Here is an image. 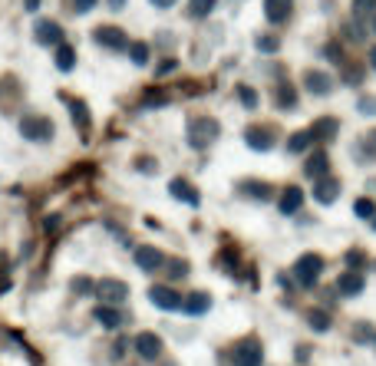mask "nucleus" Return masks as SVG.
I'll list each match as a JSON object with an SVG mask.
<instances>
[{
  "label": "nucleus",
  "mask_w": 376,
  "mask_h": 366,
  "mask_svg": "<svg viewBox=\"0 0 376 366\" xmlns=\"http://www.w3.org/2000/svg\"><path fill=\"white\" fill-rule=\"evenodd\" d=\"M221 360L231 366H264V347L257 336H244L228 350V356H218V363Z\"/></svg>",
  "instance_id": "1"
},
{
  "label": "nucleus",
  "mask_w": 376,
  "mask_h": 366,
  "mask_svg": "<svg viewBox=\"0 0 376 366\" xmlns=\"http://www.w3.org/2000/svg\"><path fill=\"white\" fill-rule=\"evenodd\" d=\"M218 136H221L218 119H211V116H192V119H188V145H192V149L205 152L211 142H218Z\"/></svg>",
  "instance_id": "2"
},
{
  "label": "nucleus",
  "mask_w": 376,
  "mask_h": 366,
  "mask_svg": "<svg viewBox=\"0 0 376 366\" xmlns=\"http://www.w3.org/2000/svg\"><path fill=\"white\" fill-rule=\"evenodd\" d=\"M294 284L301 290H310L317 287V281H320V274H324V258L320 254H301V258L294 261Z\"/></svg>",
  "instance_id": "3"
},
{
  "label": "nucleus",
  "mask_w": 376,
  "mask_h": 366,
  "mask_svg": "<svg viewBox=\"0 0 376 366\" xmlns=\"http://www.w3.org/2000/svg\"><path fill=\"white\" fill-rule=\"evenodd\" d=\"M20 132H23V139H30V142H50L53 139V122L46 119V116H23L20 119Z\"/></svg>",
  "instance_id": "4"
},
{
  "label": "nucleus",
  "mask_w": 376,
  "mask_h": 366,
  "mask_svg": "<svg viewBox=\"0 0 376 366\" xmlns=\"http://www.w3.org/2000/svg\"><path fill=\"white\" fill-rule=\"evenodd\" d=\"M274 139H277V129L274 125H248L244 129V142H248V149H255V152H268L274 145Z\"/></svg>",
  "instance_id": "5"
},
{
  "label": "nucleus",
  "mask_w": 376,
  "mask_h": 366,
  "mask_svg": "<svg viewBox=\"0 0 376 366\" xmlns=\"http://www.w3.org/2000/svg\"><path fill=\"white\" fill-rule=\"evenodd\" d=\"M96 297H99L103 304L119 307L122 301L129 297V287H126L122 281H116V277H106V281H99V284H96Z\"/></svg>",
  "instance_id": "6"
},
{
  "label": "nucleus",
  "mask_w": 376,
  "mask_h": 366,
  "mask_svg": "<svg viewBox=\"0 0 376 366\" xmlns=\"http://www.w3.org/2000/svg\"><path fill=\"white\" fill-rule=\"evenodd\" d=\"M337 195H340V179H337V175L327 172V175L314 179V199L320 201V205H333Z\"/></svg>",
  "instance_id": "7"
},
{
  "label": "nucleus",
  "mask_w": 376,
  "mask_h": 366,
  "mask_svg": "<svg viewBox=\"0 0 376 366\" xmlns=\"http://www.w3.org/2000/svg\"><path fill=\"white\" fill-rule=\"evenodd\" d=\"M132 347H136V353L142 356V360H159L162 356V336L152 334V330H146V334H139L136 340H132Z\"/></svg>",
  "instance_id": "8"
},
{
  "label": "nucleus",
  "mask_w": 376,
  "mask_h": 366,
  "mask_svg": "<svg viewBox=\"0 0 376 366\" xmlns=\"http://www.w3.org/2000/svg\"><path fill=\"white\" fill-rule=\"evenodd\" d=\"M304 90L310 92V96H327L333 90V77L327 70H307L304 73Z\"/></svg>",
  "instance_id": "9"
},
{
  "label": "nucleus",
  "mask_w": 376,
  "mask_h": 366,
  "mask_svg": "<svg viewBox=\"0 0 376 366\" xmlns=\"http://www.w3.org/2000/svg\"><path fill=\"white\" fill-rule=\"evenodd\" d=\"M136 264L146 271V274H155V271H162L166 254H162L159 247H152V244H142V247H136Z\"/></svg>",
  "instance_id": "10"
},
{
  "label": "nucleus",
  "mask_w": 376,
  "mask_h": 366,
  "mask_svg": "<svg viewBox=\"0 0 376 366\" xmlns=\"http://www.w3.org/2000/svg\"><path fill=\"white\" fill-rule=\"evenodd\" d=\"M264 17L274 27H284L287 20L294 17V0H264Z\"/></svg>",
  "instance_id": "11"
},
{
  "label": "nucleus",
  "mask_w": 376,
  "mask_h": 366,
  "mask_svg": "<svg viewBox=\"0 0 376 366\" xmlns=\"http://www.w3.org/2000/svg\"><path fill=\"white\" fill-rule=\"evenodd\" d=\"M92 37H96V43L106 46V50H116V53H119V50H129V37H126L119 27H96Z\"/></svg>",
  "instance_id": "12"
},
{
  "label": "nucleus",
  "mask_w": 376,
  "mask_h": 366,
  "mask_svg": "<svg viewBox=\"0 0 376 366\" xmlns=\"http://www.w3.org/2000/svg\"><path fill=\"white\" fill-rule=\"evenodd\" d=\"M337 136H340V122L333 119V116H320V119L310 125V139H314L317 145H324V142H333Z\"/></svg>",
  "instance_id": "13"
},
{
  "label": "nucleus",
  "mask_w": 376,
  "mask_h": 366,
  "mask_svg": "<svg viewBox=\"0 0 376 366\" xmlns=\"http://www.w3.org/2000/svg\"><path fill=\"white\" fill-rule=\"evenodd\" d=\"M149 301L159 307V310H181V297L168 287V284H155V287L149 290Z\"/></svg>",
  "instance_id": "14"
},
{
  "label": "nucleus",
  "mask_w": 376,
  "mask_h": 366,
  "mask_svg": "<svg viewBox=\"0 0 376 366\" xmlns=\"http://www.w3.org/2000/svg\"><path fill=\"white\" fill-rule=\"evenodd\" d=\"M304 208V192L297 185H287L284 192H281V199H277V212L281 214H297Z\"/></svg>",
  "instance_id": "15"
},
{
  "label": "nucleus",
  "mask_w": 376,
  "mask_h": 366,
  "mask_svg": "<svg viewBox=\"0 0 376 366\" xmlns=\"http://www.w3.org/2000/svg\"><path fill=\"white\" fill-rule=\"evenodd\" d=\"M327 172H330V155H327V149H317V152L307 155V162H304V175L307 179H320Z\"/></svg>",
  "instance_id": "16"
},
{
  "label": "nucleus",
  "mask_w": 376,
  "mask_h": 366,
  "mask_svg": "<svg viewBox=\"0 0 376 366\" xmlns=\"http://www.w3.org/2000/svg\"><path fill=\"white\" fill-rule=\"evenodd\" d=\"M181 310H185L188 317H201V314H208L211 310V294L208 290H195V294H188V297L181 301Z\"/></svg>",
  "instance_id": "17"
},
{
  "label": "nucleus",
  "mask_w": 376,
  "mask_h": 366,
  "mask_svg": "<svg viewBox=\"0 0 376 366\" xmlns=\"http://www.w3.org/2000/svg\"><path fill=\"white\" fill-rule=\"evenodd\" d=\"M238 192L241 195H251L255 201H271L274 199V185L261 182V179H244V182H238Z\"/></svg>",
  "instance_id": "18"
},
{
  "label": "nucleus",
  "mask_w": 376,
  "mask_h": 366,
  "mask_svg": "<svg viewBox=\"0 0 376 366\" xmlns=\"http://www.w3.org/2000/svg\"><path fill=\"white\" fill-rule=\"evenodd\" d=\"M168 192L179 201H185V205H195V208H198V201H201L198 199V188L188 182V179H172V182H168Z\"/></svg>",
  "instance_id": "19"
},
{
  "label": "nucleus",
  "mask_w": 376,
  "mask_h": 366,
  "mask_svg": "<svg viewBox=\"0 0 376 366\" xmlns=\"http://www.w3.org/2000/svg\"><path fill=\"white\" fill-rule=\"evenodd\" d=\"M363 287H366V281L360 271H346L337 281V294H344V297H357V294H363Z\"/></svg>",
  "instance_id": "20"
},
{
  "label": "nucleus",
  "mask_w": 376,
  "mask_h": 366,
  "mask_svg": "<svg viewBox=\"0 0 376 366\" xmlns=\"http://www.w3.org/2000/svg\"><path fill=\"white\" fill-rule=\"evenodd\" d=\"M96 321L103 323L106 330H119L122 323H126V314H122L119 307H112V304H103V307H96V314H92Z\"/></svg>",
  "instance_id": "21"
},
{
  "label": "nucleus",
  "mask_w": 376,
  "mask_h": 366,
  "mask_svg": "<svg viewBox=\"0 0 376 366\" xmlns=\"http://www.w3.org/2000/svg\"><path fill=\"white\" fill-rule=\"evenodd\" d=\"M37 40H40V43L43 46H60L63 43V27L60 23H57V20H40V23H37Z\"/></svg>",
  "instance_id": "22"
},
{
  "label": "nucleus",
  "mask_w": 376,
  "mask_h": 366,
  "mask_svg": "<svg viewBox=\"0 0 376 366\" xmlns=\"http://www.w3.org/2000/svg\"><path fill=\"white\" fill-rule=\"evenodd\" d=\"M297 99H301V96H297V90H294L290 83H277V86H274V106L277 109L290 112V109L297 106Z\"/></svg>",
  "instance_id": "23"
},
{
  "label": "nucleus",
  "mask_w": 376,
  "mask_h": 366,
  "mask_svg": "<svg viewBox=\"0 0 376 366\" xmlns=\"http://www.w3.org/2000/svg\"><path fill=\"white\" fill-rule=\"evenodd\" d=\"M304 317H307V327H310L314 334H327V330L333 327L330 314H327V307H314V310H307Z\"/></svg>",
  "instance_id": "24"
},
{
  "label": "nucleus",
  "mask_w": 376,
  "mask_h": 366,
  "mask_svg": "<svg viewBox=\"0 0 376 366\" xmlns=\"http://www.w3.org/2000/svg\"><path fill=\"white\" fill-rule=\"evenodd\" d=\"M172 103V92L168 90H146L142 92V99H139V109H162V106H168Z\"/></svg>",
  "instance_id": "25"
},
{
  "label": "nucleus",
  "mask_w": 376,
  "mask_h": 366,
  "mask_svg": "<svg viewBox=\"0 0 376 366\" xmlns=\"http://www.w3.org/2000/svg\"><path fill=\"white\" fill-rule=\"evenodd\" d=\"M310 145H314V139H310V129H301V132H290V139H287V152H290V155L307 152Z\"/></svg>",
  "instance_id": "26"
},
{
  "label": "nucleus",
  "mask_w": 376,
  "mask_h": 366,
  "mask_svg": "<svg viewBox=\"0 0 376 366\" xmlns=\"http://www.w3.org/2000/svg\"><path fill=\"white\" fill-rule=\"evenodd\" d=\"M357 159H360V162H376V129H370V132L357 142Z\"/></svg>",
  "instance_id": "27"
},
{
  "label": "nucleus",
  "mask_w": 376,
  "mask_h": 366,
  "mask_svg": "<svg viewBox=\"0 0 376 366\" xmlns=\"http://www.w3.org/2000/svg\"><path fill=\"white\" fill-rule=\"evenodd\" d=\"M66 103H70V112H73V122L79 125V132L90 136V109H86V103H79V99H66Z\"/></svg>",
  "instance_id": "28"
},
{
  "label": "nucleus",
  "mask_w": 376,
  "mask_h": 366,
  "mask_svg": "<svg viewBox=\"0 0 376 366\" xmlns=\"http://www.w3.org/2000/svg\"><path fill=\"white\" fill-rule=\"evenodd\" d=\"M344 66V83L346 86H363V79H366V70H363L360 63H340Z\"/></svg>",
  "instance_id": "29"
},
{
  "label": "nucleus",
  "mask_w": 376,
  "mask_h": 366,
  "mask_svg": "<svg viewBox=\"0 0 376 366\" xmlns=\"http://www.w3.org/2000/svg\"><path fill=\"white\" fill-rule=\"evenodd\" d=\"M57 66H60L63 73H70V70L76 66V50H73L70 43H60V46H57Z\"/></svg>",
  "instance_id": "30"
},
{
  "label": "nucleus",
  "mask_w": 376,
  "mask_h": 366,
  "mask_svg": "<svg viewBox=\"0 0 376 366\" xmlns=\"http://www.w3.org/2000/svg\"><path fill=\"white\" fill-rule=\"evenodd\" d=\"M215 3H218V0H188V17H192V20H205V17H211Z\"/></svg>",
  "instance_id": "31"
},
{
  "label": "nucleus",
  "mask_w": 376,
  "mask_h": 366,
  "mask_svg": "<svg viewBox=\"0 0 376 366\" xmlns=\"http://www.w3.org/2000/svg\"><path fill=\"white\" fill-rule=\"evenodd\" d=\"M162 267L168 271V281H181V277H188V261H181V258H168Z\"/></svg>",
  "instance_id": "32"
},
{
  "label": "nucleus",
  "mask_w": 376,
  "mask_h": 366,
  "mask_svg": "<svg viewBox=\"0 0 376 366\" xmlns=\"http://www.w3.org/2000/svg\"><path fill=\"white\" fill-rule=\"evenodd\" d=\"M350 10H353V20H370L376 14V0H353Z\"/></svg>",
  "instance_id": "33"
},
{
  "label": "nucleus",
  "mask_w": 376,
  "mask_h": 366,
  "mask_svg": "<svg viewBox=\"0 0 376 366\" xmlns=\"http://www.w3.org/2000/svg\"><path fill=\"white\" fill-rule=\"evenodd\" d=\"M238 247H221V254H218V267H225V271H238Z\"/></svg>",
  "instance_id": "34"
},
{
  "label": "nucleus",
  "mask_w": 376,
  "mask_h": 366,
  "mask_svg": "<svg viewBox=\"0 0 376 366\" xmlns=\"http://www.w3.org/2000/svg\"><path fill=\"white\" fill-rule=\"evenodd\" d=\"M255 46L261 50V53H277V50H281V40H277L274 33H257Z\"/></svg>",
  "instance_id": "35"
},
{
  "label": "nucleus",
  "mask_w": 376,
  "mask_h": 366,
  "mask_svg": "<svg viewBox=\"0 0 376 366\" xmlns=\"http://www.w3.org/2000/svg\"><path fill=\"white\" fill-rule=\"evenodd\" d=\"M353 214H357V218H363V221H370V218L376 214L373 199H357V201H353Z\"/></svg>",
  "instance_id": "36"
},
{
  "label": "nucleus",
  "mask_w": 376,
  "mask_h": 366,
  "mask_svg": "<svg viewBox=\"0 0 376 366\" xmlns=\"http://www.w3.org/2000/svg\"><path fill=\"white\" fill-rule=\"evenodd\" d=\"M129 60L136 66H146L149 63V43H129Z\"/></svg>",
  "instance_id": "37"
},
{
  "label": "nucleus",
  "mask_w": 376,
  "mask_h": 366,
  "mask_svg": "<svg viewBox=\"0 0 376 366\" xmlns=\"http://www.w3.org/2000/svg\"><path fill=\"white\" fill-rule=\"evenodd\" d=\"M344 33H346V40H353V43H363L366 40V33H363V20H350L344 27Z\"/></svg>",
  "instance_id": "38"
},
{
  "label": "nucleus",
  "mask_w": 376,
  "mask_h": 366,
  "mask_svg": "<svg viewBox=\"0 0 376 366\" xmlns=\"http://www.w3.org/2000/svg\"><path fill=\"white\" fill-rule=\"evenodd\" d=\"M320 57H324V60H330V63H344V46L337 43V40H330V43L320 50Z\"/></svg>",
  "instance_id": "39"
},
{
  "label": "nucleus",
  "mask_w": 376,
  "mask_h": 366,
  "mask_svg": "<svg viewBox=\"0 0 376 366\" xmlns=\"http://www.w3.org/2000/svg\"><path fill=\"white\" fill-rule=\"evenodd\" d=\"M344 261H346V267H350V271H363L366 254H363L360 247H353V251H346V254H344Z\"/></svg>",
  "instance_id": "40"
},
{
  "label": "nucleus",
  "mask_w": 376,
  "mask_h": 366,
  "mask_svg": "<svg viewBox=\"0 0 376 366\" xmlns=\"http://www.w3.org/2000/svg\"><path fill=\"white\" fill-rule=\"evenodd\" d=\"M238 99H241V106L257 109V92L251 90V86H238Z\"/></svg>",
  "instance_id": "41"
},
{
  "label": "nucleus",
  "mask_w": 376,
  "mask_h": 366,
  "mask_svg": "<svg viewBox=\"0 0 376 366\" xmlns=\"http://www.w3.org/2000/svg\"><path fill=\"white\" fill-rule=\"evenodd\" d=\"M373 327L370 323H357V330H353V343H370L373 340Z\"/></svg>",
  "instance_id": "42"
},
{
  "label": "nucleus",
  "mask_w": 376,
  "mask_h": 366,
  "mask_svg": "<svg viewBox=\"0 0 376 366\" xmlns=\"http://www.w3.org/2000/svg\"><path fill=\"white\" fill-rule=\"evenodd\" d=\"M175 70H179V60H175V57H166V60L155 66V77H168V73H175Z\"/></svg>",
  "instance_id": "43"
},
{
  "label": "nucleus",
  "mask_w": 376,
  "mask_h": 366,
  "mask_svg": "<svg viewBox=\"0 0 376 366\" xmlns=\"http://www.w3.org/2000/svg\"><path fill=\"white\" fill-rule=\"evenodd\" d=\"M92 290H96V287H92L90 277H76V281H73V294H92Z\"/></svg>",
  "instance_id": "44"
},
{
  "label": "nucleus",
  "mask_w": 376,
  "mask_h": 366,
  "mask_svg": "<svg viewBox=\"0 0 376 366\" xmlns=\"http://www.w3.org/2000/svg\"><path fill=\"white\" fill-rule=\"evenodd\" d=\"M357 109H360L363 116H376V96H363Z\"/></svg>",
  "instance_id": "45"
},
{
  "label": "nucleus",
  "mask_w": 376,
  "mask_h": 366,
  "mask_svg": "<svg viewBox=\"0 0 376 366\" xmlns=\"http://www.w3.org/2000/svg\"><path fill=\"white\" fill-rule=\"evenodd\" d=\"M136 165H139V172H146V175H152V172H159V162H155V159H139Z\"/></svg>",
  "instance_id": "46"
},
{
  "label": "nucleus",
  "mask_w": 376,
  "mask_h": 366,
  "mask_svg": "<svg viewBox=\"0 0 376 366\" xmlns=\"http://www.w3.org/2000/svg\"><path fill=\"white\" fill-rule=\"evenodd\" d=\"M96 7V0H73V14H90Z\"/></svg>",
  "instance_id": "47"
},
{
  "label": "nucleus",
  "mask_w": 376,
  "mask_h": 366,
  "mask_svg": "<svg viewBox=\"0 0 376 366\" xmlns=\"http://www.w3.org/2000/svg\"><path fill=\"white\" fill-rule=\"evenodd\" d=\"M126 347H129V340H116V347H112V356H116V360H122V356H126Z\"/></svg>",
  "instance_id": "48"
},
{
  "label": "nucleus",
  "mask_w": 376,
  "mask_h": 366,
  "mask_svg": "<svg viewBox=\"0 0 376 366\" xmlns=\"http://www.w3.org/2000/svg\"><path fill=\"white\" fill-rule=\"evenodd\" d=\"M294 360H297V363H307V360H310V347H297V350H294Z\"/></svg>",
  "instance_id": "49"
},
{
  "label": "nucleus",
  "mask_w": 376,
  "mask_h": 366,
  "mask_svg": "<svg viewBox=\"0 0 376 366\" xmlns=\"http://www.w3.org/2000/svg\"><path fill=\"white\" fill-rule=\"evenodd\" d=\"M152 7H159V10H168V7H175L179 0H149Z\"/></svg>",
  "instance_id": "50"
},
{
  "label": "nucleus",
  "mask_w": 376,
  "mask_h": 366,
  "mask_svg": "<svg viewBox=\"0 0 376 366\" xmlns=\"http://www.w3.org/2000/svg\"><path fill=\"white\" fill-rule=\"evenodd\" d=\"M159 46H172V33H159Z\"/></svg>",
  "instance_id": "51"
},
{
  "label": "nucleus",
  "mask_w": 376,
  "mask_h": 366,
  "mask_svg": "<svg viewBox=\"0 0 376 366\" xmlns=\"http://www.w3.org/2000/svg\"><path fill=\"white\" fill-rule=\"evenodd\" d=\"M122 3H126V0H109V7H112V10H122Z\"/></svg>",
  "instance_id": "52"
},
{
  "label": "nucleus",
  "mask_w": 376,
  "mask_h": 366,
  "mask_svg": "<svg viewBox=\"0 0 376 366\" xmlns=\"http://www.w3.org/2000/svg\"><path fill=\"white\" fill-rule=\"evenodd\" d=\"M40 7V0H27V10H37Z\"/></svg>",
  "instance_id": "53"
},
{
  "label": "nucleus",
  "mask_w": 376,
  "mask_h": 366,
  "mask_svg": "<svg viewBox=\"0 0 376 366\" xmlns=\"http://www.w3.org/2000/svg\"><path fill=\"white\" fill-rule=\"evenodd\" d=\"M370 30H373V37H376V14L370 17Z\"/></svg>",
  "instance_id": "54"
},
{
  "label": "nucleus",
  "mask_w": 376,
  "mask_h": 366,
  "mask_svg": "<svg viewBox=\"0 0 376 366\" xmlns=\"http://www.w3.org/2000/svg\"><path fill=\"white\" fill-rule=\"evenodd\" d=\"M370 63H373V70H376V46L370 50Z\"/></svg>",
  "instance_id": "55"
},
{
  "label": "nucleus",
  "mask_w": 376,
  "mask_h": 366,
  "mask_svg": "<svg viewBox=\"0 0 376 366\" xmlns=\"http://www.w3.org/2000/svg\"><path fill=\"white\" fill-rule=\"evenodd\" d=\"M370 225H373V231H376V214H373V218H370Z\"/></svg>",
  "instance_id": "56"
},
{
  "label": "nucleus",
  "mask_w": 376,
  "mask_h": 366,
  "mask_svg": "<svg viewBox=\"0 0 376 366\" xmlns=\"http://www.w3.org/2000/svg\"><path fill=\"white\" fill-rule=\"evenodd\" d=\"M373 347H376V336H373Z\"/></svg>",
  "instance_id": "57"
},
{
  "label": "nucleus",
  "mask_w": 376,
  "mask_h": 366,
  "mask_svg": "<svg viewBox=\"0 0 376 366\" xmlns=\"http://www.w3.org/2000/svg\"><path fill=\"white\" fill-rule=\"evenodd\" d=\"M166 366H175V363H166Z\"/></svg>",
  "instance_id": "58"
}]
</instances>
